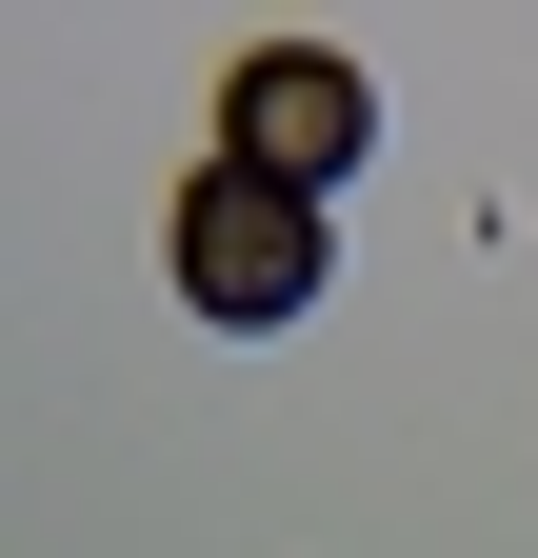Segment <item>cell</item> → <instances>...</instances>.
Returning a JSON list of instances; mask_svg holds the SVG:
<instances>
[{"instance_id": "obj_1", "label": "cell", "mask_w": 538, "mask_h": 558, "mask_svg": "<svg viewBox=\"0 0 538 558\" xmlns=\"http://www.w3.org/2000/svg\"><path fill=\"white\" fill-rule=\"evenodd\" d=\"M180 300L220 319V339H280V319L319 300V199L259 180V160H220V180L180 199Z\"/></svg>"}, {"instance_id": "obj_2", "label": "cell", "mask_w": 538, "mask_h": 558, "mask_svg": "<svg viewBox=\"0 0 538 558\" xmlns=\"http://www.w3.org/2000/svg\"><path fill=\"white\" fill-rule=\"evenodd\" d=\"M220 120H240L220 160H259V180H299V199H319V180L359 160V120H379V100H359V60H319V40H259Z\"/></svg>"}]
</instances>
